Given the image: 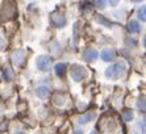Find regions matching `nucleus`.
<instances>
[{
    "mask_svg": "<svg viewBox=\"0 0 146 134\" xmlns=\"http://www.w3.org/2000/svg\"><path fill=\"white\" fill-rule=\"evenodd\" d=\"M91 134H98V133H96V131H92V133Z\"/></svg>",
    "mask_w": 146,
    "mask_h": 134,
    "instance_id": "7ed1b4c3",
    "label": "nucleus"
},
{
    "mask_svg": "<svg viewBox=\"0 0 146 134\" xmlns=\"http://www.w3.org/2000/svg\"><path fill=\"white\" fill-rule=\"evenodd\" d=\"M94 117H95V114H94V113H90L88 116H86V117L80 118V124H86V122H90V121H91Z\"/></svg>",
    "mask_w": 146,
    "mask_h": 134,
    "instance_id": "f257e3e1",
    "label": "nucleus"
},
{
    "mask_svg": "<svg viewBox=\"0 0 146 134\" xmlns=\"http://www.w3.org/2000/svg\"><path fill=\"white\" fill-rule=\"evenodd\" d=\"M74 134H83V131H82V130H78V131H75Z\"/></svg>",
    "mask_w": 146,
    "mask_h": 134,
    "instance_id": "f03ea898",
    "label": "nucleus"
},
{
    "mask_svg": "<svg viewBox=\"0 0 146 134\" xmlns=\"http://www.w3.org/2000/svg\"><path fill=\"white\" fill-rule=\"evenodd\" d=\"M16 134H23V133H21V131H19V133H16Z\"/></svg>",
    "mask_w": 146,
    "mask_h": 134,
    "instance_id": "20e7f679",
    "label": "nucleus"
}]
</instances>
